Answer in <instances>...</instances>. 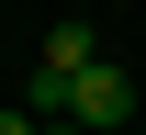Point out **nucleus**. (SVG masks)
<instances>
[{
	"label": "nucleus",
	"mask_w": 146,
	"mask_h": 135,
	"mask_svg": "<svg viewBox=\"0 0 146 135\" xmlns=\"http://www.w3.org/2000/svg\"><path fill=\"white\" fill-rule=\"evenodd\" d=\"M68 124H79V135H112V124H135V79H124V68H90V79H68Z\"/></svg>",
	"instance_id": "1"
},
{
	"label": "nucleus",
	"mask_w": 146,
	"mask_h": 135,
	"mask_svg": "<svg viewBox=\"0 0 146 135\" xmlns=\"http://www.w3.org/2000/svg\"><path fill=\"white\" fill-rule=\"evenodd\" d=\"M34 68H56V79H90V68H101L90 23H79V11H56V23H45V57H34Z\"/></svg>",
	"instance_id": "2"
},
{
	"label": "nucleus",
	"mask_w": 146,
	"mask_h": 135,
	"mask_svg": "<svg viewBox=\"0 0 146 135\" xmlns=\"http://www.w3.org/2000/svg\"><path fill=\"white\" fill-rule=\"evenodd\" d=\"M0 135H45V124H34V113H23V101H0Z\"/></svg>",
	"instance_id": "3"
},
{
	"label": "nucleus",
	"mask_w": 146,
	"mask_h": 135,
	"mask_svg": "<svg viewBox=\"0 0 146 135\" xmlns=\"http://www.w3.org/2000/svg\"><path fill=\"white\" fill-rule=\"evenodd\" d=\"M45 135H79V124H45Z\"/></svg>",
	"instance_id": "4"
}]
</instances>
